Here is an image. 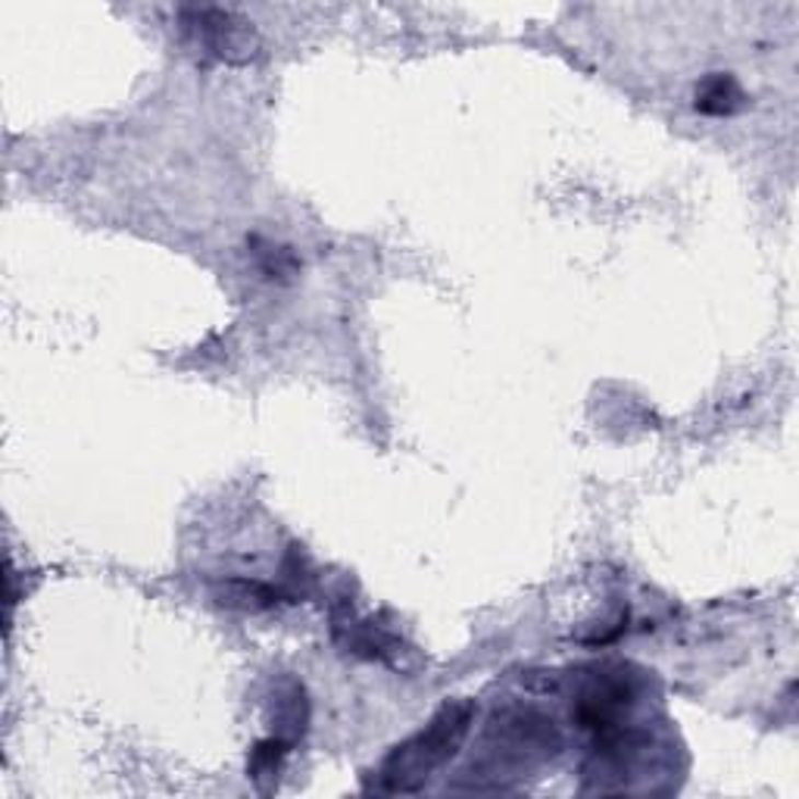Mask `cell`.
I'll use <instances>...</instances> for the list:
<instances>
[{
  "label": "cell",
  "instance_id": "6da1fadb",
  "mask_svg": "<svg viewBox=\"0 0 799 799\" xmlns=\"http://www.w3.org/2000/svg\"><path fill=\"white\" fill-rule=\"evenodd\" d=\"M472 721V703H447L419 734L394 746V753L381 762L375 787L381 794H416L425 780L460 753Z\"/></svg>",
  "mask_w": 799,
  "mask_h": 799
},
{
  "label": "cell",
  "instance_id": "7a4b0ae2",
  "mask_svg": "<svg viewBox=\"0 0 799 799\" xmlns=\"http://www.w3.org/2000/svg\"><path fill=\"white\" fill-rule=\"evenodd\" d=\"M182 28L194 42V47H200L204 54L225 60V63H247L259 47L251 22L241 20L232 10H219V7L182 10Z\"/></svg>",
  "mask_w": 799,
  "mask_h": 799
},
{
  "label": "cell",
  "instance_id": "3957f363",
  "mask_svg": "<svg viewBox=\"0 0 799 799\" xmlns=\"http://www.w3.org/2000/svg\"><path fill=\"white\" fill-rule=\"evenodd\" d=\"M743 106V91L734 76L713 72L696 84V109L703 116H731Z\"/></svg>",
  "mask_w": 799,
  "mask_h": 799
},
{
  "label": "cell",
  "instance_id": "277c9868",
  "mask_svg": "<svg viewBox=\"0 0 799 799\" xmlns=\"http://www.w3.org/2000/svg\"><path fill=\"white\" fill-rule=\"evenodd\" d=\"M288 753H291V743L275 734L269 740H263V743H256V750L251 753V762H247V775L253 780L275 778Z\"/></svg>",
  "mask_w": 799,
  "mask_h": 799
},
{
  "label": "cell",
  "instance_id": "5b68a950",
  "mask_svg": "<svg viewBox=\"0 0 799 799\" xmlns=\"http://www.w3.org/2000/svg\"><path fill=\"white\" fill-rule=\"evenodd\" d=\"M229 606H241V610H266L278 603V593L266 584H247V581H232L229 584V597L222 600Z\"/></svg>",
  "mask_w": 799,
  "mask_h": 799
},
{
  "label": "cell",
  "instance_id": "8992f818",
  "mask_svg": "<svg viewBox=\"0 0 799 799\" xmlns=\"http://www.w3.org/2000/svg\"><path fill=\"white\" fill-rule=\"evenodd\" d=\"M259 266L269 278H291L297 273V256L288 247H266L259 253Z\"/></svg>",
  "mask_w": 799,
  "mask_h": 799
}]
</instances>
